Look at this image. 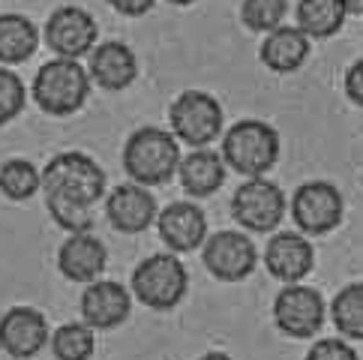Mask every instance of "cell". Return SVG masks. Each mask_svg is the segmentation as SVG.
Instances as JSON below:
<instances>
[{"label":"cell","mask_w":363,"mask_h":360,"mask_svg":"<svg viewBox=\"0 0 363 360\" xmlns=\"http://www.w3.org/2000/svg\"><path fill=\"white\" fill-rule=\"evenodd\" d=\"M285 210H289L285 192L267 177H246V184H240L231 196V216L255 235L274 231L282 223Z\"/></svg>","instance_id":"cell-8"},{"label":"cell","mask_w":363,"mask_h":360,"mask_svg":"<svg viewBox=\"0 0 363 360\" xmlns=\"http://www.w3.org/2000/svg\"><path fill=\"white\" fill-rule=\"evenodd\" d=\"M330 318L340 337L363 339V282H352L342 291H336L330 303Z\"/></svg>","instance_id":"cell-23"},{"label":"cell","mask_w":363,"mask_h":360,"mask_svg":"<svg viewBox=\"0 0 363 360\" xmlns=\"http://www.w3.org/2000/svg\"><path fill=\"white\" fill-rule=\"evenodd\" d=\"M90 81H96L102 90H126L138 79V57L135 51L126 43L108 40V43H96V48L90 51Z\"/></svg>","instance_id":"cell-18"},{"label":"cell","mask_w":363,"mask_h":360,"mask_svg":"<svg viewBox=\"0 0 363 360\" xmlns=\"http://www.w3.org/2000/svg\"><path fill=\"white\" fill-rule=\"evenodd\" d=\"M306 360H360V357L352 345H348V339L328 337V339H318L313 349H309Z\"/></svg>","instance_id":"cell-29"},{"label":"cell","mask_w":363,"mask_h":360,"mask_svg":"<svg viewBox=\"0 0 363 360\" xmlns=\"http://www.w3.org/2000/svg\"><path fill=\"white\" fill-rule=\"evenodd\" d=\"M189 274L172 252H157L133 270V294L147 310L168 313L186 298Z\"/></svg>","instance_id":"cell-5"},{"label":"cell","mask_w":363,"mask_h":360,"mask_svg":"<svg viewBox=\"0 0 363 360\" xmlns=\"http://www.w3.org/2000/svg\"><path fill=\"white\" fill-rule=\"evenodd\" d=\"M345 94L354 106L363 108V60H354L345 72Z\"/></svg>","instance_id":"cell-30"},{"label":"cell","mask_w":363,"mask_h":360,"mask_svg":"<svg viewBox=\"0 0 363 360\" xmlns=\"http://www.w3.org/2000/svg\"><path fill=\"white\" fill-rule=\"evenodd\" d=\"M223 106L204 90H184L168 108V126L180 145L207 147L223 135Z\"/></svg>","instance_id":"cell-6"},{"label":"cell","mask_w":363,"mask_h":360,"mask_svg":"<svg viewBox=\"0 0 363 360\" xmlns=\"http://www.w3.org/2000/svg\"><path fill=\"white\" fill-rule=\"evenodd\" d=\"M157 198L147 186L121 184L106 196V216L121 235H141L157 223Z\"/></svg>","instance_id":"cell-14"},{"label":"cell","mask_w":363,"mask_h":360,"mask_svg":"<svg viewBox=\"0 0 363 360\" xmlns=\"http://www.w3.org/2000/svg\"><path fill=\"white\" fill-rule=\"evenodd\" d=\"M108 264V249L94 231H79L63 240L57 249V267L69 282H94L102 276V270Z\"/></svg>","instance_id":"cell-17"},{"label":"cell","mask_w":363,"mask_h":360,"mask_svg":"<svg viewBox=\"0 0 363 360\" xmlns=\"http://www.w3.org/2000/svg\"><path fill=\"white\" fill-rule=\"evenodd\" d=\"M90 72L72 57H55L40 67L33 75L30 96L36 99L45 114L51 118H69V114L82 111V106L90 96Z\"/></svg>","instance_id":"cell-2"},{"label":"cell","mask_w":363,"mask_h":360,"mask_svg":"<svg viewBox=\"0 0 363 360\" xmlns=\"http://www.w3.org/2000/svg\"><path fill=\"white\" fill-rule=\"evenodd\" d=\"M40 28L18 12H4L0 16V63L4 67H16L33 57V51L40 48Z\"/></svg>","instance_id":"cell-21"},{"label":"cell","mask_w":363,"mask_h":360,"mask_svg":"<svg viewBox=\"0 0 363 360\" xmlns=\"http://www.w3.org/2000/svg\"><path fill=\"white\" fill-rule=\"evenodd\" d=\"M225 159L223 153H216L211 147H192L189 157H180L177 174L184 192H189L192 198H204L213 196V192L225 184Z\"/></svg>","instance_id":"cell-20"},{"label":"cell","mask_w":363,"mask_h":360,"mask_svg":"<svg viewBox=\"0 0 363 360\" xmlns=\"http://www.w3.org/2000/svg\"><path fill=\"white\" fill-rule=\"evenodd\" d=\"M309 43L313 40H309L297 24H279V28L264 33V43H262L258 57H262V63L270 72L289 75V72H297L306 63L309 51H313Z\"/></svg>","instance_id":"cell-19"},{"label":"cell","mask_w":363,"mask_h":360,"mask_svg":"<svg viewBox=\"0 0 363 360\" xmlns=\"http://www.w3.org/2000/svg\"><path fill=\"white\" fill-rule=\"evenodd\" d=\"M294 16H297V28L309 40H330L345 24V9L340 0H301Z\"/></svg>","instance_id":"cell-22"},{"label":"cell","mask_w":363,"mask_h":360,"mask_svg":"<svg viewBox=\"0 0 363 360\" xmlns=\"http://www.w3.org/2000/svg\"><path fill=\"white\" fill-rule=\"evenodd\" d=\"M43 192L96 208V201L106 198V171L99 169L94 157L82 150L57 153L43 169Z\"/></svg>","instance_id":"cell-3"},{"label":"cell","mask_w":363,"mask_h":360,"mask_svg":"<svg viewBox=\"0 0 363 360\" xmlns=\"http://www.w3.org/2000/svg\"><path fill=\"white\" fill-rule=\"evenodd\" d=\"M6 360H16V357H6Z\"/></svg>","instance_id":"cell-35"},{"label":"cell","mask_w":363,"mask_h":360,"mask_svg":"<svg viewBox=\"0 0 363 360\" xmlns=\"http://www.w3.org/2000/svg\"><path fill=\"white\" fill-rule=\"evenodd\" d=\"M45 208H48L51 220H55L63 231H69V235H79V231H90V228H94V208H90V204H79V201H69V198L45 196Z\"/></svg>","instance_id":"cell-27"},{"label":"cell","mask_w":363,"mask_h":360,"mask_svg":"<svg viewBox=\"0 0 363 360\" xmlns=\"http://www.w3.org/2000/svg\"><path fill=\"white\" fill-rule=\"evenodd\" d=\"M168 4H172V6H192L196 0H168Z\"/></svg>","instance_id":"cell-34"},{"label":"cell","mask_w":363,"mask_h":360,"mask_svg":"<svg viewBox=\"0 0 363 360\" xmlns=\"http://www.w3.org/2000/svg\"><path fill=\"white\" fill-rule=\"evenodd\" d=\"M345 16H363V0H340Z\"/></svg>","instance_id":"cell-32"},{"label":"cell","mask_w":363,"mask_h":360,"mask_svg":"<svg viewBox=\"0 0 363 360\" xmlns=\"http://www.w3.org/2000/svg\"><path fill=\"white\" fill-rule=\"evenodd\" d=\"M201 259L219 282H240L258 267V249L240 231H216L201 243Z\"/></svg>","instance_id":"cell-11"},{"label":"cell","mask_w":363,"mask_h":360,"mask_svg":"<svg viewBox=\"0 0 363 360\" xmlns=\"http://www.w3.org/2000/svg\"><path fill=\"white\" fill-rule=\"evenodd\" d=\"M43 189V171L28 159H6L0 165V192L9 201H28Z\"/></svg>","instance_id":"cell-25"},{"label":"cell","mask_w":363,"mask_h":360,"mask_svg":"<svg viewBox=\"0 0 363 360\" xmlns=\"http://www.w3.org/2000/svg\"><path fill=\"white\" fill-rule=\"evenodd\" d=\"M43 40L57 57L79 60L96 48L99 28L84 6H57L45 21Z\"/></svg>","instance_id":"cell-10"},{"label":"cell","mask_w":363,"mask_h":360,"mask_svg":"<svg viewBox=\"0 0 363 360\" xmlns=\"http://www.w3.org/2000/svg\"><path fill=\"white\" fill-rule=\"evenodd\" d=\"M24 102H28L24 81L9 67L0 63V126H6L9 120H16L18 114L24 111Z\"/></svg>","instance_id":"cell-28"},{"label":"cell","mask_w":363,"mask_h":360,"mask_svg":"<svg viewBox=\"0 0 363 360\" xmlns=\"http://www.w3.org/2000/svg\"><path fill=\"white\" fill-rule=\"evenodd\" d=\"M48 342L57 360H90L96 351V330L84 321H69L51 333Z\"/></svg>","instance_id":"cell-24"},{"label":"cell","mask_w":363,"mask_h":360,"mask_svg":"<svg viewBox=\"0 0 363 360\" xmlns=\"http://www.w3.org/2000/svg\"><path fill=\"white\" fill-rule=\"evenodd\" d=\"M264 267L270 276L291 286V282H303L315 267V249L313 240L301 231H279L267 240L264 249Z\"/></svg>","instance_id":"cell-13"},{"label":"cell","mask_w":363,"mask_h":360,"mask_svg":"<svg viewBox=\"0 0 363 360\" xmlns=\"http://www.w3.org/2000/svg\"><path fill=\"white\" fill-rule=\"evenodd\" d=\"M108 6L114 12H121V16H126V18H141L157 6V0H108Z\"/></svg>","instance_id":"cell-31"},{"label":"cell","mask_w":363,"mask_h":360,"mask_svg":"<svg viewBox=\"0 0 363 360\" xmlns=\"http://www.w3.org/2000/svg\"><path fill=\"white\" fill-rule=\"evenodd\" d=\"M279 133L264 120H238L223 135V159L243 177H264L279 162Z\"/></svg>","instance_id":"cell-4"},{"label":"cell","mask_w":363,"mask_h":360,"mask_svg":"<svg viewBox=\"0 0 363 360\" xmlns=\"http://www.w3.org/2000/svg\"><path fill=\"white\" fill-rule=\"evenodd\" d=\"M180 141L162 126H141L123 145V171L138 186H165L177 174Z\"/></svg>","instance_id":"cell-1"},{"label":"cell","mask_w":363,"mask_h":360,"mask_svg":"<svg viewBox=\"0 0 363 360\" xmlns=\"http://www.w3.org/2000/svg\"><path fill=\"white\" fill-rule=\"evenodd\" d=\"M82 321L94 330H114L133 313V298L121 282L111 279H94L82 291Z\"/></svg>","instance_id":"cell-15"},{"label":"cell","mask_w":363,"mask_h":360,"mask_svg":"<svg viewBox=\"0 0 363 360\" xmlns=\"http://www.w3.org/2000/svg\"><path fill=\"white\" fill-rule=\"evenodd\" d=\"M289 210L294 225L301 228V235L318 237V235H330L342 223L345 201L342 192L333 184H328V180H306V184L294 189Z\"/></svg>","instance_id":"cell-7"},{"label":"cell","mask_w":363,"mask_h":360,"mask_svg":"<svg viewBox=\"0 0 363 360\" xmlns=\"http://www.w3.org/2000/svg\"><path fill=\"white\" fill-rule=\"evenodd\" d=\"M157 228L162 243L172 252H192L207 240V216L199 204L174 201L162 213H157Z\"/></svg>","instance_id":"cell-16"},{"label":"cell","mask_w":363,"mask_h":360,"mask_svg":"<svg viewBox=\"0 0 363 360\" xmlns=\"http://www.w3.org/2000/svg\"><path fill=\"white\" fill-rule=\"evenodd\" d=\"M289 0H243L240 4V21L252 33H270L285 21Z\"/></svg>","instance_id":"cell-26"},{"label":"cell","mask_w":363,"mask_h":360,"mask_svg":"<svg viewBox=\"0 0 363 360\" xmlns=\"http://www.w3.org/2000/svg\"><path fill=\"white\" fill-rule=\"evenodd\" d=\"M199 360H231L225 351H207V354H201Z\"/></svg>","instance_id":"cell-33"},{"label":"cell","mask_w":363,"mask_h":360,"mask_svg":"<svg viewBox=\"0 0 363 360\" xmlns=\"http://www.w3.org/2000/svg\"><path fill=\"white\" fill-rule=\"evenodd\" d=\"M48 321L33 306H12L0 318V349L16 360L36 357L48 345Z\"/></svg>","instance_id":"cell-12"},{"label":"cell","mask_w":363,"mask_h":360,"mask_svg":"<svg viewBox=\"0 0 363 360\" xmlns=\"http://www.w3.org/2000/svg\"><path fill=\"white\" fill-rule=\"evenodd\" d=\"M324 313H328L324 298L315 288L303 286V282H291V286H285L277 294V300H274L277 327L291 339L315 337V333L321 330V325H324Z\"/></svg>","instance_id":"cell-9"}]
</instances>
